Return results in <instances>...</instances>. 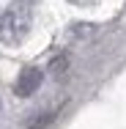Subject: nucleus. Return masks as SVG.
Returning a JSON list of instances; mask_svg holds the SVG:
<instances>
[{
  "mask_svg": "<svg viewBox=\"0 0 126 129\" xmlns=\"http://www.w3.org/2000/svg\"><path fill=\"white\" fill-rule=\"evenodd\" d=\"M30 30V8L25 0H0V41L19 44Z\"/></svg>",
  "mask_w": 126,
  "mask_h": 129,
  "instance_id": "1",
  "label": "nucleus"
},
{
  "mask_svg": "<svg viewBox=\"0 0 126 129\" xmlns=\"http://www.w3.org/2000/svg\"><path fill=\"white\" fill-rule=\"evenodd\" d=\"M41 82H44V72L36 69V66H30V69H25V72L19 74L14 91H17V96H30V93H36V91L41 88Z\"/></svg>",
  "mask_w": 126,
  "mask_h": 129,
  "instance_id": "2",
  "label": "nucleus"
},
{
  "mask_svg": "<svg viewBox=\"0 0 126 129\" xmlns=\"http://www.w3.org/2000/svg\"><path fill=\"white\" fill-rule=\"evenodd\" d=\"M71 3H77V6H88V3H93V0H71Z\"/></svg>",
  "mask_w": 126,
  "mask_h": 129,
  "instance_id": "3",
  "label": "nucleus"
}]
</instances>
